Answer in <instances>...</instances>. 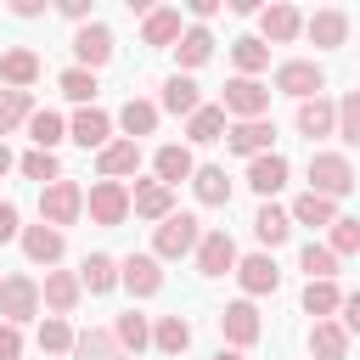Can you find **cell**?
Listing matches in <instances>:
<instances>
[{"instance_id":"obj_29","label":"cell","mask_w":360,"mask_h":360,"mask_svg":"<svg viewBox=\"0 0 360 360\" xmlns=\"http://www.w3.org/2000/svg\"><path fill=\"white\" fill-rule=\"evenodd\" d=\"M186 135H191L197 146L219 141V135H225V107H219V101H202V107H197V112L186 118Z\"/></svg>"},{"instance_id":"obj_43","label":"cell","mask_w":360,"mask_h":360,"mask_svg":"<svg viewBox=\"0 0 360 360\" xmlns=\"http://www.w3.org/2000/svg\"><path fill=\"white\" fill-rule=\"evenodd\" d=\"M298 264H304L309 281H332V276H338V259H332V248H321V242H309V248L298 253Z\"/></svg>"},{"instance_id":"obj_16","label":"cell","mask_w":360,"mask_h":360,"mask_svg":"<svg viewBox=\"0 0 360 360\" xmlns=\"http://www.w3.org/2000/svg\"><path fill=\"white\" fill-rule=\"evenodd\" d=\"M259 28H264V39H270V45H287V39H298V34H304V17H298V6L276 0V6H264V11H259Z\"/></svg>"},{"instance_id":"obj_10","label":"cell","mask_w":360,"mask_h":360,"mask_svg":"<svg viewBox=\"0 0 360 360\" xmlns=\"http://www.w3.org/2000/svg\"><path fill=\"white\" fill-rule=\"evenodd\" d=\"M118 281H124L135 298H152V292H163V270H158V259H152V253H129V259L118 264Z\"/></svg>"},{"instance_id":"obj_18","label":"cell","mask_w":360,"mask_h":360,"mask_svg":"<svg viewBox=\"0 0 360 360\" xmlns=\"http://www.w3.org/2000/svg\"><path fill=\"white\" fill-rule=\"evenodd\" d=\"M68 135H73L84 152H90V146L101 152V146H107V135H112V118H107L101 107H79V112H73V124H68Z\"/></svg>"},{"instance_id":"obj_20","label":"cell","mask_w":360,"mask_h":360,"mask_svg":"<svg viewBox=\"0 0 360 360\" xmlns=\"http://www.w3.org/2000/svg\"><path fill=\"white\" fill-rule=\"evenodd\" d=\"M248 186H253L259 197H276V191L287 186V158H281V152H264V158H248Z\"/></svg>"},{"instance_id":"obj_21","label":"cell","mask_w":360,"mask_h":360,"mask_svg":"<svg viewBox=\"0 0 360 360\" xmlns=\"http://www.w3.org/2000/svg\"><path fill=\"white\" fill-rule=\"evenodd\" d=\"M298 135H309V141H321V135H338V107H332L326 96H315V101H298Z\"/></svg>"},{"instance_id":"obj_12","label":"cell","mask_w":360,"mask_h":360,"mask_svg":"<svg viewBox=\"0 0 360 360\" xmlns=\"http://www.w3.org/2000/svg\"><path fill=\"white\" fill-rule=\"evenodd\" d=\"M129 214H141V219H169L174 214V191L163 186V180H141L135 191H129Z\"/></svg>"},{"instance_id":"obj_30","label":"cell","mask_w":360,"mask_h":360,"mask_svg":"<svg viewBox=\"0 0 360 360\" xmlns=\"http://www.w3.org/2000/svg\"><path fill=\"white\" fill-rule=\"evenodd\" d=\"M191 191H197V202H208V208H225V202H231V180H225V169H214V163H202V169L191 174Z\"/></svg>"},{"instance_id":"obj_22","label":"cell","mask_w":360,"mask_h":360,"mask_svg":"<svg viewBox=\"0 0 360 360\" xmlns=\"http://www.w3.org/2000/svg\"><path fill=\"white\" fill-rule=\"evenodd\" d=\"M152 169H158V180H163L169 191H174L180 180H191V174H197V163H191V152H186V146H174V141L152 152Z\"/></svg>"},{"instance_id":"obj_32","label":"cell","mask_w":360,"mask_h":360,"mask_svg":"<svg viewBox=\"0 0 360 360\" xmlns=\"http://www.w3.org/2000/svg\"><path fill=\"white\" fill-rule=\"evenodd\" d=\"M152 343H158V354H186L191 349V321L186 315H163L152 326Z\"/></svg>"},{"instance_id":"obj_38","label":"cell","mask_w":360,"mask_h":360,"mask_svg":"<svg viewBox=\"0 0 360 360\" xmlns=\"http://www.w3.org/2000/svg\"><path fill=\"white\" fill-rule=\"evenodd\" d=\"M28 118H34V96L28 90H0V135H11Z\"/></svg>"},{"instance_id":"obj_54","label":"cell","mask_w":360,"mask_h":360,"mask_svg":"<svg viewBox=\"0 0 360 360\" xmlns=\"http://www.w3.org/2000/svg\"><path fill=\"white\" fill-rule=\"evenodd\" d=\"M11 169H17V158H11V146L0 141V174H11Z\"/></svg>"},{"instance_id":"obj_25","label":"cell","mask_w":360,"mask_h":360,"mask_svg":"<svg viewBox=\"0 0 360 360\" xmlns=\"http://www.w3.org/2000/svg\"><path fill=\"white\" fill-rule=\"evenodd\" d=\"M79 292H84V287H79V276H73V270H45V287H39V298H45L56 315H68V309L79 304Z\"/></svg>"},{"instance_id":"obj_14","label":"cell","mask_w":360,"mask_h":360,"mask_svg":"<svg viewBox=\"0 0 360 360\" xmlns=\"http://www.w3.org/2000/svg\"><path fill=\"white\" fill-rule=\"evenodd\" d=\"M236 281H242V292H276L281 287V270H276V259L270 253H248V259H236Z\"/></svg>"},{"instance_id":"obj_24","label":"cell","mask_w":360,"mask_h":360,"mask_svg":"<svg viewBox=\"0 0 360 360\" xmlns=\"http://www.w3.org/2000/svg\"><path fill=\"white\" fill-rule=\"evenodd\" d=\"M0 79H6V90H28V84L39 79V56H34L28 45L6 51V56H0Z\"/></svg>"},{"instance_id":"obj_48","label":"cell","mask_w":360,"mask_h":360,"mask_svg":"<svg viewBox=\"0 0 360 360\" xmlns=\"http://www.w3.org/2000/svg\"><path fill=\"white\" fill-rule=\"evenodd\" d=\"M17 354H22V332L11 321H0V360H17Z\"/></svg>"},{"instance_id":"obj_41","label":"cell","mask_w":360,"mask_h":360,"mask_svg":"<svg viewBox=\"0 0 360 360\" xmlns=\"http://www.w3.org/2000/svg\"><path fill=\"white\" fill-rule=\"evenodd\" d=\"M338 304H343V292H338L332 281H309V287H304V315H315V321H326V315H332Z\"/></svg>"},{"instance_id":"obj_13","label":"cell","mask_w":360,"mask_h":360,"mask_svg":"<svg viewBox=\"0 0 360 360\" xmlns=\"http://www.w3.org/2000/svg\"><path fill=\"white\" fill-rule=\"evenodd\" d=\"M197 270H202V276L236 270V242H231L225 231H202V242H197Z\"/></svg>"},{"instance_id":"obj_46","label":"cell","mask_w":360,"mask_h":360,"mask_svg":"<svg viewBox=\"0 0 360 360\" xmlns=\"http://www.w3.org/2000/svg\"><path fill=\"white\" fill-rule=\"evenodd\" d=\"M332 259H343V253H360V219H332Z\"/></svg>"},{"instance_id":"obj_19","label":"cell","mask_w":360,"mask_h":360,"mask_svg":"<svg viewBox=\"0 0 360 360\" xmlns=\"http://www.w3.org/2000/svg\"><path fill=\"white\" fill-rule=\"evenodd\" d=\"M135 169H141V146L135 141H107L96 152V174L101 180H118V174H135Z\"/></svg>"},{"instance_id":"obj_15","label":"cell","mask_w":360,"mask_h":360,"mask_svg":"<svg viewBox=\"0 0 360 360\" xmlns=\"http://www.w3.org/2000/svg\"><path fill=\"white\" fill-rule=\"evenodd\" d=\"M180 11L174 6H158V11H146V22H141V39L152 45V51H174L180 45Z\"/></svg>"},{"instance_id":"obj_5","label":"cell","mask_w":360,"mask_h":360,"mask_svg":"<svg viewBox=\"0 0 360 360\" xmlns=\"http://www.w3.org/2000/svg\"><path fill=\"white\" fill-rule=\"evenodd\" d=\"M34 315H39V281H34V276H6V281H0V321L22 326V321H34Z\"/></svg>"},{"instance_id":"obj_31","label":"cell","mask_w":360,"mask_h":360,"mask_svg":"<svg viewBox=\"0 0 360 360\" xmlns=\"http://www.w3.org/2000/svg\"><path fill=\"white\" fill-rule=\"evenodd\" d=\"M253 236H259L264 248H281V242L292 236V219H287V208H276V202H264V208L253 214Z\"/></svg>"},{"instance_id":"obj_52","label":"cell","mask_w":360,"mask_h":360,"mask_svg":"<svg viewBox=\"0 0 360 360\" xmlns=\"http://www.w3.org/2000/svg\"><path fill=\"white\" fill-rule=\"evenodd\" d=\"M11 11H17V17H39V11H45V0H11Z\"/></svg>"},{"instance_id":"obj_39","label":"cell","mask_w":360,"mask_h":360,"mask_svg":"<svg viewBox=\"0 0 360 360\" xmlns=\"http://www.w3.org/2000/svg\"><path fill=\"white\" fill-rule=\"evenodd\" d=\"M28 141H34V152H51V146L62 141V118H56L51 107H34V118H28Z\"/></svg>"},{"instance_id":"obj_55","label":"cell","mask_w":360,"mask_h":360,"mask_svg":"<svg viewBox=\"0 0 360 360\" xmlns=\"http://www.w3.org/2000/svg\"><path fill=\"white\" fill-rule=\"evenodd\" d=\"M214 360H242V349H219V354H214Z\"/></svg>"},{"instance_id":"obj_1","label":"cell","mask_w":360,"mask_h":360,"mask_svg":"<svg viewBox=\"0 0 360 360\" xmlns=\"http://www.w3.org/2000/svg\"><path fill=\"white\" fill-rule=\"evenodd\" d=\"M309 191L315 197H349L354 191V169H349V158L343 152H315L309 158Z\"/></svg>"},{"instance_id":"obj_3","label":"cell","mask_w":360,"mask_h":360,"mask_svg":"<svg viewBox=\"0 0 360 360\" xmlns=\"http://www.w3.org/2000/svg\"><path fill=\"white\" fill-rule=\"evenodd\" d=\"M197 242H202L197 214H169V219L158 225V236H152V259H180V253H197Z\"/></svg>"},{"instance_id":"obj_42","label":"cell","mask_w":360,"mask_h":360,"mask_svg":"<svg viewBox=\"0 0 360 360\" xmlns=\"http://www.w3.org/2000/svg\"><path fill=\"white\" fill-rule=\"evenodd\" d=\"M73 338H79V332H73L62 315H45V321H39V349H45V354H68Z\"/></svg>"},{"instance_id":"obj_27","label":"cell","mask_w":360,"mask_h":360,"mask_svg":"<svg viewBox=\"0 0 360 360\" xmlns=\"http://www.w3.org/2000/svg\"><path fill=\"white\" fill-rule=\"evenodd\" d=\"M197 107H202V96H197V84H191L186 73L163 79V112H174V118H191Z\"/></svg>"},{"instance_id":"obj_35","label":"cell","mask_w":360,"mask_h":360,"mask_svg":"<svg viewBox=\"0 0 360 360\" xmlns=\"http://www.w3.org/2000/svg\"><path fill=\"white\" fill-rule=\"evenodd\" d=\"M73 354H79V360H124L118 338H112V332H96V326L73 338Z\"/></svg>"},{"instance_id":"obj_11","label":"cell","mask_w":360,"mask_h":360,"mask_svg":"<svg viewBox=\"0 0 360 360\" xmlns=\"http://www.w3.org/2000/svg\"><path fill=\"white\" fill-rule=\"evenodd\" d=\"M73 56H79V68H107L112 62V34L101 28V22H84L79 34H73Z\"/></svg>"},{"instance_id":"obj_44","label":"cell","mask_w":360,"mask_h":360,"mask_svg":"<svg viewBox=\"0 0 360 360\" xmlns=\"http://www.w3.org/2000/svg\"><path fill=\"white\" fill-rule=\"evenodd\" d=\"M56 84H62V96L79 101V107H90V96H96V73H90V68H68Z\"/></svg>"},{"instance_id":"obj_2","label":"cell","mask_w":360,"mask_h":360,"mask_svg":"<svg viewBox=\"0 0 360 360\" xmlns=\"http://www.w3.org/2000/svg\"><path fill=\"white\" fill-rule=\"evenodd\" d=\"M79 214H84V191H79V180H51V186H39V219H45L51 231L73 225Z\"/></svg>"},{"instance_id":"obj_8","label":"cell","mask_w":360,"mask_h":360,"mask_svg":"<svg viewBox=\"0 0 360 360\" xmlns=\"http://www.w3.org/2000/svg\"><path fill=\"white\" fill-rule=\"evenodd\" d=\"M219 332H225V343H231V349H248V343H259V332H264V326H259V309H253L248 298H236V304H225V309H219Z\"/></svg>"},{"instance_id":"obj_45","label":"cell","mask_w":360,"mask_h":360,"mask_svg":"<svg viewBox=\"0 0 360 360\" xmlns=\"http://www.w3.org/2000/svg\"><path fill=\"white\" fill-rule=\"evenodd\" d=\"M17 169H22L28 180H39V186L62 180V163H56V152H28V158H17Z\"/></svg>"},{"instance_id":"obj_28","label":"cell","mask_w":360,"mask_h":360,"mask_svg":"<svg viewBox=\"0 0 360 360\" xmlns=\"http://www.w3.org/2000/svg\"><path fill=\"white\" fill-rule=\"evenodd\" d=\"M118 124H124V135L141 146V135H152V129H158V101L129 96V101H124V112H118Z\"/></svg>"},{"instance_id":"obj_6","label":"cell","mask_w":360,"mask_h":360,"mask_svg":"<svg viewBox=\"0 0 360 360\" xmlns=\"http://www.w3.org/2000/svg\"><path fill=\"white\" fill-rule=\"evenodd\" d=\"M219 107H225V118L248 124V118H264V107H270V90H264L259 79H231V84H225V96H219Z\"/></svg>"},{"instance_id":"obj_51","label":"cell","mask_w":360,"mask_h":360,"mask_svg":"<svg viewBox=\"0 0 360 360\" xmlns=\"http://www.w3.org/2000/svg\"><path fill=\"white\" fill-rule=\"evenodd\" d=\"M62 17H73V22L84 28V22H90V0H62Z\"/></svg>"},{"instance_id":"obj_36","label":"cell","mask_w":360,"mask_h":360,"mask_svg":"<svg viewBox=\"0 0 360 360\" xmlns=\"http://www.w3.org/2000/svg\"><path fill=\"white\" fill-rule=\"evenodd\" d=\"M174 56H180V68H202V62L214 56V34H208V28H186L180 45H174Z\"/></svg>"},{"instance_id":"obj_50","label":"cell","mask_w":360,"mask_h":360,"mask_svg":"<svg viewBox=\"0 0 360 360\" xmlns=\"http://www.w3.org/2000/svg\"><path fill=\"white\" fill-rule=\"evenodd\" d=\"M338 309H343V321H338V326H343V332H360V292H349Z\"/></svg>"},{"instance_id":"obj_34","label":"cell","mask_w":360,"mask_h":360,"mask_svg":"<svg viewBox=\"0 0 360 360\" xmlns=\"http://www.w3.org/2000/svg\"><path fill=\"white\" fill-rule=\"evenodd\" d=\"M79 287H90V292H112V287H118V259L90 253V259H84V270H79Z\"/></svg>"},{"instance_id":"obj_49","label":"cell","mask_w":360,"mask_h":360,"mask_svg":"<svg viewBox=\"0 0 360 360\" xmlns=\"http://www.w3.org/2000/svg\"><path fill=\"white\" fill-rule=\"evenodd\" d=\"M11 236H22V225H17V202L0 197V242H11Z\"/></svg>"},{"instance_id":"obj_17","label":"cell","mask_w":360,"mask_h":360,"mask_svg":"<svg viewBox=\"0 0 360 360\" xmlns=\"http://www.w3.org/2000/svg\"><path fill=\"white\" fill-rule=\"evenodd\" d=\"M304 34H309L321 51H338V45L349 39V17H343L338 6H321L315 17H304Z\"/></svg>"},{"instance_id":"obj_33","label":"cell","mask_w":360,"mask_h":360,"mask_svg":"<svg viewBox=\"0 0 360 360\" xmlns=\"http://www.w3.org/2000/svg\"><path fill=\"white\" fill-rule=\"evenodd\" d=\"M287 219H298V225H332V219H338V202H332V197H315V191H304V197L287 208Z\"/></svg>"},{"instance_id":"obj_7","label":"cell","mask_w":360,"mask_h":360,"mask_svg":"<svg viewBox=\"0 0 360 360\" xmlns=\"http://www.w3.org/2000/svg\"><path fill=\"white\" fill-rule=\"evenodd\" d=\"M276 90L292 96V101H315V96L326 90V73H321L315 62H281V68H276Z\"/></svg>"},{"instance_id":"obj_37","label":"cell","mask_w":360,"mask_h":360,"mask_svg":"<svg viewBox=\"0 0 360 360\" xmlns=\"http://www.w3.org/2000/svg\"><path fill=\"white\" fill-rule=\"evenodd\" d=\"M231 56H236V68H242V79H253L259 68H270V45H264V39H253V34H242V39H231Z\"/></svg>"},{"instance_id":"obj_26","label":"cell","mask_w":360,"mask_h":360,"mask_svg":"<svg viewBox=\"0 0 360 360\" xmlns=\"http://www.w3.org/2000/svg\"><path fill=\"white\" fill-rule=\"evenodd\" d=\"M309 354H315V360H343V354H349V332H343L338 321H315V326H309Z\"/></svg>"},{"instance_id":"obj_4","label":"cell","mask_w":360,"mask_h":360,"mask_svg":"<svg viewBox=\"0 0 360 360\" xmlns=\"http://www.w3.org/2000/svg\"><path fill=\"white\" fill-rule=\"evenodd\" d=\"M84 208H90V219H96L101 231L124 225V219H129V191H124V180H96L90 197H84Z\"/></svg>"},{"instance_id":"obj_47","label":"cell","mask_w":360,"mask_h":360,"mask_svg":"<svg viewBox=\"0 0 360 360\" xmlns=\"http://www.w3.org/2000/svg\"><path fill=\"white\" fill-rule=\"evenodd\" d=\"M338 135H343L349 146H360V90L338 101Z\"/></svg>"},{"instance_id":"obj_9","label":"cell","mask_w":360,"mask_h":360,"mask_svg":"<svg viewBox=\"0 0 360 360\" xmlns=\"http://www.w3.org/2000/svg\"><path fill=\"white\" fill-rule=\"evenodd\" d=\"M270 141H276V124H270V118H248V124H231V129H225V146L242 152V158H264Z\"/></svg>"},{"instance_id":"obj_23","label":"cell","mask_w":360,"mask_h":360,"mask_svg":"<svg viewBox=\"0 0 360 360\" xmlns=\"http://www.w3.org/2000/svg\"><path fill=\"white\" fill-rule=\"evenodd\" d=\"M62 248H68V242H62V231H51L45 219H39V225H22V253H28L34 264H56V259H62Z\"/></svg>"},{"instance_id":"obj_53","label":"cell","mask_w":360,"mask_h":360,"mask_svg":"<svg viewBox=\"0 0 360 360\" xmlns=\"http://www.w3.org/2000/svg\"><path fill=\"white\" fill-rule=\"evenodd\" d=\"M214 11H219V0H191V17H197V22H208Z\"/></svg>"},{"instance_id":"obj_40","label":"cell","mask_w":360,"mask_h":360,"mask_svg":"<svg viewBox=\"0 0 360 360\" xmlns=\"http://www.w3.org/2000/svg\"><path fill=\"white\" fill-rule=\"evenodd\" d=\"M112 338H118V349H124V354H129V349L141 354V349L152 343V326H146V315H135V309H129V315H118V326H112Z\"/></svg>"}]
</instances>
